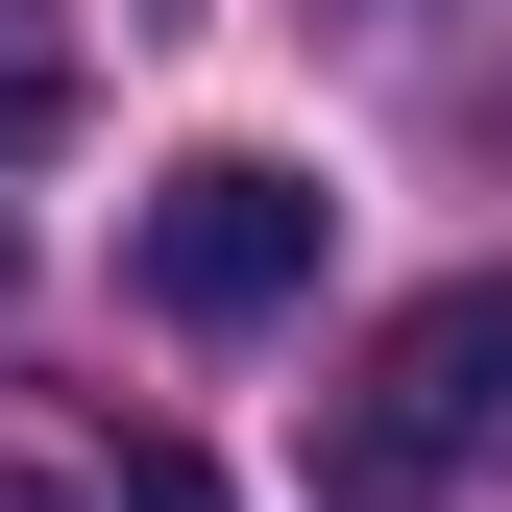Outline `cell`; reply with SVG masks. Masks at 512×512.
Segmentation results:
<instances>
[{
	"label": "cell",
	"instance_id": "obj_1",
	"mask_svg": "<svg viewBox=\"0 0 512 512\" xmlns=\"http://www.w3.org/2000/svg\"><path fill=\"white\" fill-rule=\"evenodd\" d=\"M464 488H512V269L415 293L317 391V512H464Z\"/></svg>",
	"mask_w": 512,
	"mask_h": 512
},
{
	"label": "cell",
	"instance_id": "obj_2",
	"mask_svg": "<svg viewBox=\"0 0 512 512\" xmlns=\"http://www.w3.org/2000/svg\"><path fill=\"white\" fill-rule=\"evenodd\" d=\"M317 220H342V196H317L293 147H196L147 220H122V269H147V317L244 342V317H293V293H317Z\"/></svg>",
	"mask_w": 512,
	"mask_h": 512
},
{
	"label": "cell",
	"instance_id": "obj_3",
	"mask_svg": "<svg viewBox=\"0 0 512 512\" xmlns=\"http://www.w3.org/2000/svg\"><path fill=\"white\" fill-rule=\"evenodd\" d=\"M74 147V0H0V171Z\"/></svg>",
	"mask_w": 512,
	"mask_h": 512
},
{
	"label": "cell",
	"instance_id": "obj_4",
	"mask_svg": "<svg viewBox=\"0 0 512 512\" xmlns=\"http://www.w3.org/2000/svg\"><path fill=\"white\" fill-rule=\"evenodd\" d=\"M122 512H220V464L196 439H122Z\"/></svg>",
	"mask_w": 512,
	"mask_h": 512
},
{
	"label": "cell",
	"instance_id": "obj_5",
	"mask_svg": "<svg viewBox=\"0 0 512 512\" xmlns=\"http://www.w3.org/2000/svg\"><path fill=\"white\" fill-rule=\"evenodd\" d=\"M0 512H74V488H0Z\"/></svg>",
	"mask_w": 512,
	"mask_h": 512
}]
</instances>
